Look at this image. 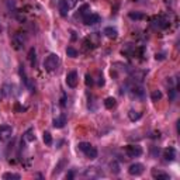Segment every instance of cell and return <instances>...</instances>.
<instances>
[{
  "label": "cell",
  "mask_w": 180,
  "mask_h": 180,
  "mask_svg": "<svg viewBox=\"0 0 180 180\" xmlns=\"http://www.w3.org/2000/svg\"><path fill=\"white\" fill-rule=\"evenodd\" d=\"M163 158H165L166 162L174 160V158H176V149H174V148H168V149H165V152H163Z\"/></svg>",
  "instance_id": "obj_11"
},
{
  "label": "cell",
  "mask_w": 180,
  "mask_h": 180,
  "mask_svg": "<svg viewBox=\"0 0 180 180\" xmlns=\"http://www.w3.org/2000/svg\"><path fill=\"white\" fill-rule=\"evenodd\" d=\"M132 96H134V97H142L143 96L142 87H134L132 89Z\"/></svg>",
  "instance_id": "obj_24"
},
{
  "label": "cell",
  "mask_w": 180,
  "mask_h": 180,
  "mask_svg": "<svg viewBox=\"0 0 180 180\" xmlns=\"http://www.w3.org/2000/svg\"><path fill=\"white\" fill-rule=\"evenodd\" d=\"M165 56H163V54H156V59H163Z\"/></svg>",
  "instance_id": "obj_32"
},
{
  "label": "cell",
  "mask_w": 180,
  "mask_h": 180,
  "mask_svg": "<svg viewBox=\"0 0 180 180\" xmlns=\"http://www.w3.org/2000/svg\"><path fill=\"white\" fill-rule=\"evenodd\" d=\"M116 104H117V101H116V99H114V97H107L106 100H104V107H106V108H108V110L114 108V107H116Z\"/></svg>",
  "instance_id": "obj_17"
},
{
  "label": "cell",
  "mask_w": 180,
  "mask_h": 180,
  "mask_svg": "<svg viewBox=\"0 0 180 180\" xmlns=\"http://www.w3.org/2000/svg\"><path fill=\"white\" fill-rule=\"evenodd\" d=\"M151 99H152V101H158L162 99V93L160 90H153L152 93H151Z\"/></svg>",
  "instance_id": "obj_23"
},
{
  "label": "cell",
  "mask_w": 180,
  "mask_h": 180,
  "mask_svg": "<svg viewBox=\"0 0 180 180\" xmlns=\"http://www.w3.org/2000/svg\"><path fill=\"white\" fill-rule=\"evenodd\" d=\"M24 44H25V40L23 38V35L20 33H17L14 37H13V45H14L15 49H21L23 46H24Z\"/></svg>",
  "instance_id": "obj_9"
},
{
  "label": "cell",
  "mask_w": 180,
  "mask_h": 180,
  "mask_svg": "<svg viewBox=\"0 0 180 180\" xmlns=\"http://www.w3.org/2000/svg\"><path fill=\"white\" fill-rule=\"evenodd\" d=\"M2 96H3V94H2V92H0V100H2Z\"/></svg>",
  "instance_id": "obj_33"
},
{
  "label": "cell",
  "mask_w": 180,
  "mask_h": 180,
  "mask_svg": "<svg viewBox=\"0 0 180 180\" xmlns=\"http://www.w3.org/2000/svg\"><path fill=\"white\" fill-rule=\"evenodd\" d=\"M77 147H79V151H82V152L86 155V158L92 159V160L97 158L99 152H97V149L93 147L92 143H89V142H80Z\"/></svg>",
  "instance_id": "obj_2"
},
{
  "label": "cell",
  "mask_w": 180,
  "mask_h": 180,
  "mask_svg": "<svg viewBox=\"0 0 180 180\" xmlns=\"http://www.w3.org/2000/svg\"><path fill=\"white\" fill-rule=\"evenodd\" d=\"M13 89H14L13 85H4L0 92H2V94H3L4 97H11V96L14 94V93H13Z\"/></svg>",
  "instance_id": "obj_13"
},
{
  "label": "cell",
  "mask_w": 180,
  "mask_h": 180,
  "mask_svg": "<svg viewBox=\"0 0 180 180\" xmlns=\"http://www.w3.org/2000/svg\"><path fill=\"white\" fill-rule=\"evenodd\" d=\"M66 179H73V172H69V173L66 174Z\"/></svg>",
  "instance_id": "obj_31"
},
{
  "label": "cell",
  "mask_w": 180,
  "mask_h": 180,
  "mask_svg": "<svg viewBox=\"0 0 180 180\" xmlns=\"http://www.w3.org/2000/svg\"><path fill=\"white\" fill-rule=\"evenodd\" d=\"M59 64H61L59 56L56 55V54H49L45 58V61H44V68H45V70H48V72H54V70L58 69Z\"/></svg>",
  "instance_id": "obj_1"
},
{
  "label": "cell",
  "mask_w": 180,
  "mask_h": 180,
  "mask_svg": "<svg viewBox=\"0 0 180 180\" xmlns=\"http://www.w3.org/2000/svg\"><path fill=\"white\" fill-rule=\"evenodd\" d=\"M142 117V114L139 113V111H135V110H130L128 113V118L131 120V121H138V120Z\"/></svg>",
  "instance_id": "obj_18"
},
{
  "label": "cell",
  "mask_w": 180,
  "mask_h": 180,
  "mask_svg": "<svg viewBox=\"0 0 180 180\" xmlns=\"http://www.w3.org/2000/svg\"><path fill=\"white\" fill-rule=\"evenodd\" d=\"M100 15L99 14H94V13H90V14H86L83 15V23L86 25H94L97 23H100Z\"/></svg>",
  "instance_id": "obj_7"
},
{
  "label": "cell",
  "mask_w": 180,
  "mask_h": 180,
  "mask_svg": "<svg viewBox=\"0 0 180 180\" xmlns=\"http://www.w3.org/2000/svg\"><path fill=\"white\" fill-rule=\"evenodd\" d=\"M159 152H160V149L156 147H152V149H151V155H152L153 158H156V156L159 155Z\"/></svg>",
  "instance_id": "obj_27"
},
{
  "label": "cell",
  "mask_w": 180,
  "mask_h": 180,
  "mask_svg": "<svg viewBox=\"0 0 180 180\" xmlns=\"http://www.w3.org/2000/svg\"><path fill=\"white\" fill-rule=\"evenodd\" d=\"M104 34H106V37H108V38H117V35H118L117 30H116V28H113V27L104 28Z\"/></svg>",
  "instance_id": "obj_15"
},
{
  "label": "cell",
  "mask_w": 180,
  "mask_h": 180,
  "mask_svg": "<svg viewBox=\"0 0 180 180\" xmlns=\"http://www.w3.org/2000/svg\"><path fill=\"white\" fill-rule=\"evenodd\" d=\"M11 135H13V128L10 125H2L0 127V143L3 142V141L10 139Z\"/></svg>",
  "instance_id": "obj_5"
},
{
  "label": "cell",
  "mask_w": 180,
  "mask_h": 180,
  "mask_svg": "<svg viewBox=\"0 0 180 180\" xmlns=\"http://www.w3.org/2000/svg\"><path fill=\"white\" fill-rule=\"evenodd\" d=\"M77 83H79V76H77V72H76V70H70L69 73L66 75V85L69 86V87L75 89L77 86Z\"/></svg>",
  "instance_id": "obj_3"
},
{
  "label": "cell",
  "mask_w": 180,
  "mask_h": 180,
  "mask_svg": "<svg viewBox=\"0 0 180 180\" xmlns=\"http://www.w3.org/2000/svg\"><path fill=\"white\" fill-rule=\"evenodd\" d=\"M128 17L131 20H142V19H145V14H143V13H139V11H131L128 14Z\"/></svg>",
  "instance_id": "obj_20"
},
{
  "label": "cell",
  "mask_w": 180,
  "mask_h": 180,
  "mask_svg": "<svg viewBox=\"0 0 180 180\" xmlns=\"http://www.w3.org/2000/svg\"><path fill=\"white\" fill-rule=\"evenodd\" d=\"M14 110H15V113H23V111H27V107L21 106V104H19V103H15Z\"/></svg>",
  "instance_id": "obj_26"
},
{
  "label": "cell",
  "mask_w": 180,
  "mask_h": 180,
  "mask_svg": "<svg viewBox=\"0 0 180 180\" xmlns=\"http://www.w3.org/2000/svg\"><path fill=\"white\" fill-rule=\"evenodd\" d=\"M125 152H127V155L130 158H138V156L142 155L143 151L139 145H128V147L125 148Z\"/></svg>",
  "instance_id": "obj_4"
},
{
  "label": "cell",
  "mask_w": 180,
  "mask_h": 180,
  "mask_svg": "<svg viewBox=\"0 0 180 180\" xmlns=\"http://www.w3.org/2000/svg\"><path fill=\"white\" fill-rule=\"evenodd\" d=\"M66 54H68V56H70V58H76L77 56V51L75 48H72V46H68Z\"/></svg>",
  "instance_id": "obj_25"
},
{
  "label": "cell",
  "mask_w": 180,
  "mask_h": 180,
  "mask_svg": "<svg viewBox=\"0 0 180 180\" xmlns=\"http://www.w3.org/2000/svg\"><path fill=\"white\" fill-rule=\"evenodd\" d=\"M42 139H44V142H45L46 145H52V135L49 134L48 131H45L42 134Z\"/></svg>",
  "instance_id": "obj_22"
},
{
  "label": "cell",
  "mask_w": 180,
  "mask_h": 180,
  "mask_svg": "<svg viewBox=\"0 0 180 180\" xmlns=\"http://www.w3.org/2000/svg\"><path fill=\"white\" fill-rule=\"evenodd\" d=\"M110 166H111V170H113L114 173H118L120 172V168H118V163H117V162H113Z\"/></svg>",
  "instance_id": "obj_28"
},
{
  "label": "cell",
  "mask_w": 180,
  "mask_h": 180,
  "mask_svg": "<svg viewBox=\"0 0 180 180\" xmlns=\"http://www.w3.org/2000/svg\"><path fill=\"white\" fill-rule=\"evenodd\" d=\"M90 7H89V4H83L82 7L79 9V14H82V15H85V13H86V10H89Z\"/></svg>",
  "instance_id": "obj_29"
},
{
  "label": "cell",
  "mask_w": 180,
  "mask_h": 180,
  "mask_svg": "<svg viewBox=\"0 0 180 180\" xmlns=\"http://www.w3.org/2000/svg\"><path fill=\"white\" fill-rule=\"evenodd\" d=\"M24 139L27 142H33L35 141V135H34V128H28L27 131L24 132Z\"/></svg>",
  "instance_id": "obj_16"
},
{
  "label": "cell",
  "mask_w": 180,
  "mask_h": 180,
  "mask_svg": "<svg viewBox=\"0 0 180 180\" xmlns=\"http://www.w3.org/2000/svg\"><path fill=\"white\" fill-rule=\"evenodd\" d=\"M86 85L87 86H92L93 85V79H92V76H90V75H86Z\"/></svg>",
  "instance_id": "obj_30"
},
{
  "label": "cell",
  "mask_w": 180,
  "mask_h": 180,
  "mask_svg": "<svg viewBox=\"0 0 180 180\" xmlns=\"http://www.w3.org/2000/svg\"><path fill=\"white\" fill-rule=\"evenodd\" d=\"M59 13H61L62 17H66L68 15V11H69V6H68V3L65 2V0H59Z\"/></svg>",
  "instance_id": "obj_14"
},
{
  "label": "cell",
  "mask_w": 180,
  "mask_h": 180,
  "mask_svg": "<svg viewBox=\"0 0 180 180\" xmlns=\"http://www.w3.org/2000/svg\"><path fill=\"white\" fill-rule=\"evenodd\" d=\"M152 25L155 28H158V30H163V28L168 27V20L163 15H158V17H155L152 20Z\"/></svg>",
  "instance_id": "obj_8"
},
{
  "label": "cell",
  "mask_w": 180,
  "mask_h": 180,
  "mask_svg": "<svg viewBox=\"0 0 180 180\" xmlns=\"http://www.w3.org/2000/svg\"><path fill=\"white\" fill-rule=\"evenodd\" d=\"M28 58H30V62L33 66H35V62H37V56H35V49L31 48L30 52H28Z\"/></svg>",
  "instance_id": "obj_21"
},
{
  "label": "cell",
  "mask_w": 180,
  "mask_h": 180,
  "mask_svg": "<svg viewBox=\"0 0 180 180\" xmlns=\"http://www.w3.org/2000/svg\"><path fill=\"white\" fill-rule=\"evenodd\" d=\"M151 174H152L153 179H158V180H170V176H169L168 173H165V172H162V170H158V169H152Z\"/></svg>",
  "instance_id": "obj_10"
},
{
  "label": "cell",
  "mask_w": 180,
  "mask_h": 180,
  "mask_svg": "<svg viewBox=\"0 0 180 180\" xmlns=\"http://www.w3.org/2000/svg\"><path fill=\"white\" fill-rule=\"evenodd\" d=\"M3 179L4 180H20V179H21V176H20L19 173H11V172H9V173L3 174Z\"/></svg>",
  "instance_id": "obj_19"
},
{
  "label": "cell",
  "mask_w": 180,
  "mask_h": 180,
  "mask_svg": "<svg viewBox=\"0 0 180 180\" xmlns=\"http://www.w3.org/2000/svg\"><path fill=\"white\" fill-rule=\"evenodd\" d=\"M65 124H66V117L65 116H59L56 118H54V121H52V125L55 128H64Z\"/></svg>",
  "instance_id": "obj_12"
},
{
  "label": "cell",
  "mask_w": 180,
  "mask_h": 180,
  "mask_svg": "<svg viewBox=\"0 0 180 180\" xmlns=\"http://www.w3.org/2000/svg\"><path fill=\"white\" fill-rule=\"evenodd\" d=\"M143 172H145V166L142 163H132L128 168V173L131 176H141Z\"/></svg>",
  "instance_id": "obj_6"
}]
</instances>
